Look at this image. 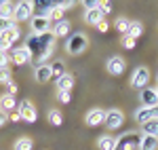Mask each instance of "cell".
Segmentation results:
<instances>
[{"label":"cell","instance_id":"1","mask_svg":"<svg viewBox=\"0 0 158 150\" xmlns=\"http://www.w3.org/2000/svg\"><path fill=\"white\" fill-rule=\"evenodd\" d=\"M55 34L53 32H47V34H32V36H27L25 40V47L30 49L32 53V62L38 66H42V63L47 62L51 57V53L55 49Z\"/></svg>","mask_w":158,"mask_h":150},{"label":"cell","instance_id":"2","mask_svg":"<svg viewBox=\"0 0 158 150\" xmlns=\"http://www.w3.org/2000/svg\"><path fill=\"white\" fill-rule=\"evenodd\" d=\"M86 47H89V38H86L82 32H74V34H70L68 40H65V51H68L70 55H80L82 51H86Z\"/></svg>","mask_w":158,"mask_h":150},{"label":"cell","instance_id":"3","mask_svg":"<svg viewBox=\"0 0 158 150\" xmlns=\"http://www.w3.org/2000/svg\"><path fill=\"white\" fill-rule=\"evenodd\" d=\"M139 144H141V133L129 131L122 138L116 139V148L114 150H135V148H139Z\"/></svg>","mask_w":158,"mask_h":150},{"label":"cell","instance_id":"4","mask_svg":"<svg viewBox=\"0 0 158 150\" xmlns=\"http://www.w3.org/2000/svg\"><path fill=\"white\" fill-rule=\"evenodd\" d=\"M34 17V2L32 0H21L15 4V21L21 24V21H27Z\"/></svg>","mask_w":158,"mask_h":150},{"label":"cell","instance_id":"5","mask_svg":"<svg viewBox=\"0 0 158 150\" xmlns=\"http://www.w3.org/2000/svg\"><path fill=\"white\" fill-rule=\"evenodd\" d=\"M17 112L21 116V121H25V123H36V118H38L36 108H34V104L30 100L19 101V104H17Z\"/></svg>","mask_w":158,"mask_h":150},{"label":"cell","instance_id":"6","mask_svg":"<svg viewBox=\"0 0 158 150\" xmlns=\"http://www.w3.org/2000/svg\"><path fill=\"white\" fill-rule=\"evenodd\" d=\"M148 80H150V70H148L146 66H139V68H135L133 76H131V87L133 89H146Z\"/></svg>","mask_w":158,"mask_h":150},{"label":"cell","instance_id":"7","mask_svg":"<svg viewBox=\"0 0 158 150\" xmlns=\"http://www.w3.org/2000/svg\"><path fill=\"white\" fill-rule=\"evenodd\" d=\"M19 36H21L19 28H13V30H6V32H0V51L6 53V51L19 40Z\"/></svg>","mask_w":158,"mask_h":150},{"label":"cell","instance_id":"8","mask_svg":"<svg viewBox=\"0 0 158 150\" xmlns=\"http://www.w3.org/2000/svg\"><path fill=\"white\" fill-rule=\"evenodd\" d=\"M122 123H124V114H122L118 108H112V110L106 112L103 125L108 127V129H118V127H122Z\"/></svg>","mask_w":158,"mask_h":150},{"label":"cell","instance_id":"9","mask_svg":"<svg viewBox=\"0 0 158 150\" xmlns=\"http://www.w3.org/2000/svg\"><path fill=\"white\" fill-rule=\"evenodd\" d=\"M30 25H32V32L34 34H47V32H51V19L49 17H38V15H34L30 19Z\"/></svg>","mask_w":158,"mask_h":150},{"label":"cell","instance_id":"10","mask_svg":"<svg viewBox=\"0 0 158 150\" xmlns=\"http://www.w3.org/2000/svg\"><path fill=\"white\" fill-rule=\"evenodd\" d=\"M139 100H141V106L143 108H154V106H158V93H156V89H141L139 91Z\"/></svg>","mask_w":158,"mask_h":150},{"label":"cell","instance_id":"11","mask_svg":"<svg viewBox=\"0 0 158 150\" xmlns=\"http://www.w3.org/2000/svg\"><path fill=\"white\" fill-rule=\"evenodd\" d=\"M103 121H106V110H101V108H93L85 116V123L89 127H99L103 125Z\"/></svg>","mask_w":158,"mask_h":150},{"label":"cell","instance_id":"12","mask_svg":"<svg viewBox=\"0 0 158 150\" xmlns=\"http://www.w3.org/2000/svg\"><path fill=\"white\" fill-rule=\"evenodd\" d=\"M124 70H127V62H124L122 57L114 55V57H110V59H108V72L112 76H120Z\"/></svg>","mask_w":158,"mask_h":150},{"label":"cell","instance_id":"13","mask_svg":"<svg viewBox=\"0 0 158 150\" xmlns=\"http://www.w3.org/2000/svg\"><path fill=\"white\" fill-rule=\"evenodd\" d=\"M11 62L13 63H27V62H32V53H30V49L27 47H19V49H13L11 51Z\"/></svg>","mask_w":158,"mask_h":150},{"label":"cell","instance_id":"14","mask_svg":"<svg viewBox=\"0 0 158 150\" xmlns=\"http://www.w3.org/2000/svg\"><path fill=\"white\" fill-rule=\"evenodd\" d=\"M57 6V2H51V0H40V2H34V15L38 17H49L51 11Z\"/></svg>","mask_w":158,"mask_h":150},{"label":"cell","instance_id":"15","mask_svg":"<svg viewBox=\"0 0 158 150\" xmlns=\"http://www.w3.org/2000/svg\"><path fill=\"white\" fill-rule=\"evenodd\" d=\"M34 78H36L38 83H47L53 78V68H51L49 63H42V66H38L36 72H34Z\"/></svg>","mask_w":158,"mask_h":150},{"label":"cell","instance_id":"16","mask_svg":"<svg viewBox=\"0 0 158 150\" xmlns=\"http://www.w3.org/2000/svg\"><path fill=\"white\" fill-rule=\"evenodd\" d=\"M17 108V100H15V95H9V93H4V95H0V112H11Z\"/></svg>","mask_w":158,"mask_h":150},{"label":"cell","instance_id":"17","mask_svg":"<svg viewBox=\"0 0 158 150\" xmlns=\"http://www.w3.org/2000/svg\"><path fill=\"white\" fill-rule=\"evenodd\" d=\"M70 30H72V24L68 21V19H63L59 24H55L51 28V32L55 34V38H61V36H70Z\"/></svg>","mask_w":158,"mask_h":150},{"label":"cell","instance_id":"18","mask_svg":"<svg viewBox=\"0 0 158 150\" xmlns=\"http://www.w3.org/2000/svg\"><path fill=\"white\" fill-rule=\"evenodd\" d=\"M106 19V15L101 13V9H93V11H85V21L86 24H91V25H97L99 21H103Z\"/></svg>","mask_w":158,"mask_h":150},{"label":"cell","instance_id":"19","mask_svg":"<svg viewBox=\"0 0 158 150\" xmlns=\"http://www.w3.org/2000/svg\"><path fill=\"white\" fill-rule=\"evenodd\" d=\"M72 87H74V76H70V74H63L57 80V91L59 93H70Z\"/></svg>","mask_w":158,"mask_h":150},{"label":"cell","instance_id":"20","mask_svg":"<svg viewBox=\"0 0 158 150\" xmlns=\"http://www.w3.org/2000/svg\"><path fill=\"white\" fill-rule=\"evenodd\" d=\"M0 17H2V19H13V21H15V4H13V2H2V0H0Z\"/></svg>","mask_w":158,"mask_h":150},{"label":"cell","instance_id":"21","mask_svg":"<svg viewBox=\"0 0 158 150\" xmlns=\"http://www.w3.org/2000/svg\"><path fill=\"white\" fill-rule=\"evenodd\" d=\"M141 150H158V138H152V135H141V144H139Z\"/></svg>","mask_w":158,"mask_h":150},{"label":"cell","instance_id":"22","mask_svg":"<svg viewBox=\"0 0 158 150\" xmlns=\"http://www.w3.org/2000/svg\"><path fill=\"white\" fill-rule=\"evenodd\" d=\"M97 146H99V150H114L116 148V139L112 135H101L97 139Z\"/></svg>","mask_w":158,"mask_h":150},{"label":"cell","instance_id":"23","mask_svg":"<svg viewBox=\"0 0 158 150\" xmlns=\"http://www.w3.org/2000/svg\"><path fill=\"white\" fill-rule=\"evenodd\" d=\"M141 135L158 138V121H150V123H146V125H141Z\"/></svg>","mask_w":158,"mask_h":150},{"label":"cell","instance_id":"24","mask_svg":"<svg viewBox=\"0 0 158 150\" xmlns=\"http://www.w3.org/2000/svg\"><path fill=\"white\" fill-rule=\"evenodd\" d=\"M114 28H116L118 32H122V36H127V34H129V30H131V21H129L127 17H118V19H116V24H114Z\"/></svg>","mask_w":158,"mask_h":150},{"label":"cell","instance_id":"25","mask_svg":"<svg viewBox=\"0 0 158 150\" xmlns=\"http://www.w3.org/2000/svg\"><path fill=\"white\" fill-rule=\"evenodd\" d=\"M143 34V25H141V21H131V30H129V36L131 38H137Z\"/></svg>","mask_w":158,"mask_h":150},{"label":"cell","instance_id":"26","mask_svg":"<svg viewBox=\"0 0 158 150\" xmlns=\"http://www.w3.org/2000/svg\"><path fill=\"white\" fill-rule=\"evenodd\" d=\"M51 68H53V78H55V80H59L63 74H68V72H65V66H63V62H59V59L53 63Z\"/></svg>","mask_w":158,"mask_h":150},{"label":"cell","instance_id":"27","mask_svg":"<svg viewBox=\"0 0 158 150\" xmlns=\"http://www.w3.org/2000/svg\"><path fill=\"white\" fill-rule=\"evenodd\" d=\"M32 139L30 138H19L17 142H15V150H32Z\"/></svg>","mask_w":158,"mask_h":150},{"label":"cell","instance_id":"28","mask_svg":"<svg viewBox=\"0 0 158 150\" xmlns=\"http://www.w3.org/2000/svg\"><path fill=\"white\" fill-rule=\"evenodd\" d=\"M49 123L53 127H59L61 123H63V116H61L59 110H51V112H49Z\"/></svg>","mask_w":158,"mask_h":150},{"label":"cell","instance_id":"29","mask_svg":"<svg viewBox=\"0 0 158 150\" xmlns=\"http://www.w3.org/2000/svg\"><path fill=\"white\" fill-rule=\"evenodd\" d=\"M63 9H61V6H55V9H53V11H51V15H49V19L51 21H53V24H59V21H63Z\"/></svg>","mask_w":158,"mask_h":150},{"label":"cell","instance_id":"30","mask_svg":"<svg viewBox=\"0 0 158 150\" xmlns=\"http://www.w3.org/2000/svg\"><path fill=\"white\" fill-rule=\"evenodd\" d=\"M11 83V70H9V66H4V68H0V85H9Z\"/></svg>","mask_w":158,"mask_h":150},{"label":"cell","instance_id":"31","mask_svg":"<svg viewBox=\"0 0 158 150\" xmlns=\"http://www.w3.org/2000/svg\"><path fill=\"white\" fill-rule=\"evenodd\" d=\"M13 28H17V21H13V19H2V17H0V32H6V30H13Z\"/></svg>","mask_w":158,"mask_h":150},{"label":"cell","instance_id":"32","mask_svg":"<svg viewBox=\"0 0 158 150\" xmlns=\"http://www.w3.org/2000/svg\"><path fill=\"white\" fill-rule=\"evenodd\" d=\"M120 45L124 47V49H135V38H131L129 34H127V36H122Z\"/></svg>","mask_w":158,"mask_h":150},{"label":"cell","instance_id":"33","mask_svg":"<svg viewBox=\"0 0 158 150\" xmlns=\"http://www.w3.org/2000/svg\"><path fill=\"white\" fill-rule=\"evenodd\" d=\"M82 6H85L86 11H93V9H97V6H99V2H97V0H85Z\"/></svg>","mask_w":158,"mask_h":150},{"label":"cell","instance_id":"34","mask_svg":"<svg viewBox=\"0 0 158 150\" xmlns=\"http://www.w3.org/2000/svg\"><path fill=\"white\" fill-rule=\"evenodd\" d=\"M99 9H101L103 15H108V13L112 11V2H99Z\"/></svg>","mask_w":158,"mask_h":150},{"label":"cell","instance_id":"35","mask_svg":"<svg viewBox=\"0 0 158 150\" xmlns=\"http://www.w3.org/2000/svg\"><path fill=\"white\" fill-rule=\"evenodd\" d=\"M97 30L101 32V34H106V32L110 30V24L106 21V19H103V21H99V24H97Z\"/></svg>","mask_w":158,"mask_h":150},{"label":"cell","instance_id":"36","mask_svg":"<svg viewBox=\"0 0 158 150\" xmlns=\"http://www.w3.org/2000/svg\"><path fill=\"white\" fill-rule=\"evenodd\" d=\"M57 6H61V9L65 11V9H72L74 2H72V0H63V2H57Z\"/></svg>","mask_w":158,"mask_h":150},{"label":"cell","instance_id":"37","mask_svg":"<svg viewBox=\"0 0 158 150\" xmlns=\"http://www.w3.org/2000/svg\"><path fill=\"white\" fill-rule=\"evenodd\" d=\"M6 63H9V55H6L4 51H0V68H4Z\"/></svg>","mask_w":158,"mask_h":150},{"label":"cell","instance_id":"38","mask_svg":"<svg viewBox=\"0 0 158 150\" xmlns=\"http://www.w3.org/2000/svg\"><path fill=\"white\" fill-rule=\"evenodd\" d=\"M70 100H72L70 93H59V101H61V104H70Z\"/></svg>","mask_w":158,"mask_h":150},{"label":"cell","instance_id":"39","mask_svg":"<svg viewBox=\"0 0 158 150\" xmlns=\"http://www.w3.org/2000/svg\"><path fill=\"white\" fill-rule=\"evenodd\" d=\"M6 87H9V95H15V93H17V85H15V83H9V85H6Z\"/></svg>","mask_w":158,"mask_h":150},{"label":"cell","instance_id":"40","mask_svg":"<svg viewBox=\"0 0 158 150\" xmlns=\"http://www.w3.org/2000/svg\"><path fill=\"white\" fill-rule=\"evenodd\" d=\"M9 118H11L13 123H17V121H21V116H19V112H13L11 116H9Z\"/></svg>","mask_w":158,"mask_h":150},{"label":"cell","instance_id":"41","mask_svg":"<svg viewBox=\"0 0 158 150\" xmlns=\"http://www.w3.org/2000/svg\"><path fill=\"white\" fill-rule=\"evenodd\" d=\"M4 123H6V114H4V112H0V127L4 125Z\"/></svg>","mask_w":158,"mask_h":150},{"label":"cell","instance_id":"42","mask_svg":"<svg viewBox=\"0 0 158 150\" xmlns=\"http://www.w3.org/2000/svg\"><path fill=\"white\" fill-rule=\"evenodd\" d=\"M156 93H158V89H156Z\"/></svg>","mask_w":158,"mask_h":150}]
</instances>
